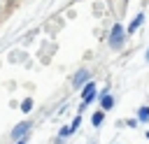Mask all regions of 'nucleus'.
I'll return each mask as SVG.
<instances>
[{
  "mask_svg": "<svg viewBox=\"0 0 149 144\" xmlns=\"http://www.w3.org/2000/svg\"><path fill=\"white\" fill-rule=\"evenodd\" d=\"M93 98H95V84L88 81V84L84 86V91H81V100H84V105H88Z\"/></svg>",
  "mask_w": 149,
  "mask_h": 144,
  "instance_id": "1",
  "label": "nucleus"
},
{
  "mask_svg": "<svg viewBox=\"0 0 149 144\" xmlns=\"http://www.w3.org/2000/svg\"><path fill=\"white\" fill-rule=\"evenodd\" d=\"M109 39H112V44H114V46H121V42H123V28H121L119 23L112 28V35H109Z\"/></svg>",
  "mask_w": 149,
  "mask_h": 144,
  "instance_id": "2",
  "label": "nucleus"
},
{
  "mask_svg": "<svg viewBox=\"0 0 149 144\" xmlns=\"http://www.w3.org/2000/svg\"><path fill=\"white\" fill-rule=\"evenodd\" d=\"M91 121H93V125H100V123H102V111H95V114L91 116Z\"/></svg>",
  "mask_w": 149,
  "mask_h": 144,
  "instance_id": "7",
  "label": "nucleus"
},
{
  "mask_svg": "<svg viewBox=\"0 0 149 144\" xmlns=\"http://www.w3.org/2000/svg\"><path fill=\"white\" fill-rule=\"evenodd\" d=\"M142 21H144V16H142V14H137V16L130 21V26H128V33H135V30L140 28V23H142Z\"/></svg>",
  "mask_w": 149,
  "mask_h": 144,
  "instance_id": "3",
  "label": "nucleus"
},
{
  "mask_svg": "<svg viewBox=\"0 0 149 144\" xmlns=\"http://www.w3.org/2000/svg\"><path fill=\"white\" fill-rule=\"evenodd\" d=\"M84 79H86V72H79V74L74 77V86H79V84H84Z\"/></svg>",
  "mask_w": 149,
  "mask_h": 144,
  "instance_id": "9",
  "label": "nucleus"
},
{
  "mask_svg": "<svg viewBox=\"0 0 149 144\" xmlns=\"http://www.w3.org/2000/svg\"><path fill=\"white\" fill-rule=\"evenodd\" d=\"M137 116H140V121H147V118H149V107H140Z\"/></svg>",
  "mask_w": 149,
  "mask_h": 144,
  "instance_id": "6",
  "label": "nucleus"
},
{
  "mask_svg": "<svg viewBox=\"0 0 149 144\" xmlns=\"http://www.w3.org/2000/svg\"><path fill=\"white\" fill-rule=\"evenodd\" d=\"M21 109H23V111H30V109H33V100H30V98H26V100H23V105H21Z\"/></svg>",
  "mask_w": 149,
  "mask_h": 144,
  "instance_id": "8",
  "label": "nucleus"
},
{
  "mask_svg": "<svg viewBox=\"0 0 149 144\" xmlns=\"http://www.w3.org/2000/svg\"><path fill=\"white\" fill-rule=\"evenodd\" d=\"M100 100H102V109H112V105H114V98H112L109 93H105Z\"/></svg>",
  "mask_w": 149,
  "mask_h": 144,
  "instance_id": "4",
  "label": "nucleus"
},
{
  "mask_svg": "<svg viewBox=\"0 0 149 144\" xmlns=\"http://www.w3.org/2000/svg\"><path fill=\"white\" fill-rule=\"evenodd\" d=\"M147 58H149V51H147Z\"/></svg>",
  "mask_w": 149,
  "mask_h": 144,
  "instance_id": "12",
  "label": "nucleus"
},
{
  "mask_svg": "<svg viewBox=\"0 0 149 144\" xmlns=\"http://www.w3.org/2000/svg\"><path fill=\"white\" fill-rule=\"evenodd\" d=\"M70 132H72V130H70V125H68V128H61V137H68Z\"/></svg>",
  "mask_w": 149,
  "mask_h": 144,
  "instance_id": "10",
  "label": "nucleus"
},
{
  "mask_svg": "<svg viewBox=\"0 0 149 144\" xmlns=\"http://www.w3.org/2000/svg\"><path fill=\"white\" fill-rule=\"evenodd\" d=\"M147 137H149V132H147Z\"/></svg>",
  "mask_w": 149,
  "mask_h": 144,
  "instance_id": "13",
  "label": "nucleus"
},
{
  "mask_svg": "<svg viewBox=\"0 0 149 144\" xmlns=\"http://www.w3.org/2000/svg\"><path fill=\"white\" fill-rule=\"evenodd\" d=\"M16 144H23V142H16Z\"/></svg>",
  "mask_w": 149,
  "mask_h": 144,
  "instance_id": "11",
  "label": "nucleus"
},
{
  "mask_svg": "<svg viewBox=\"0 0 149 144\" xmlns=\"http://www.w3.org/2000/svg\"><path fill=\"white\" fill-rule=\"evenodd\" d=\"M28 128H30V123H21V125H16V128H14V137H19V135H23V132H26Z\"/></svg>",
  "mask_w": 149,
  "mask_h": 144,
  "instance_id": "5",
  "label": "nucleus"
}]
</instances>
